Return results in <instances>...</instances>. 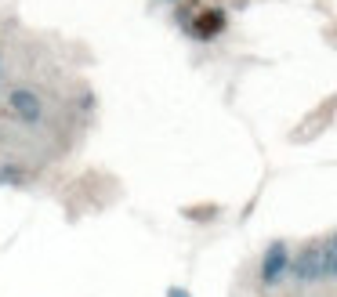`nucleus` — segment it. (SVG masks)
<instances>
[{"instance_id": "obj_2", "label": "nucleus", "mask_w": 337, "mask_h": 297, "mask_svg": "<svg viewBox=\"0 0 337 297\" xmlns=\"http://www.w3.org/2000/svg\"><path fill=\"white\" fill-rule=\"evenodd\" d=\"M8 102H11V109H15V116L26 120V123H37V120L44 116V102H40L37 91H29V87H15Z\"/></svg>"}, {"instance_id": "obj_3", "label": "nucleus", "mask_w": 337, "mask_h": 297, "mask_svg": "<svg viewBox=\"0 0 337 297\" xmlns=\"http://www.w3.org/2000/svg\"><path fill=\"white\" fill-rule=\"evenodd\" d=\"M286 268H290L286 246H283V243H275L268 254H265V261H261V283H265V286H275V283H279V279L286 275Z\"/></svg>"}, {"instance_id": "obj_4", "label": "nucleus", "mask_w": 337, "mask_h": 297, "mask_svg": "<svg viewBox=\"0 0 337 297\" xmlns=\"http://www.w3.org/2000/svg\"><path fill=\"white\" fill-rule=\"evenodd\" d=\"M323 246V279H337V236H330Z\"/></svg>"}, {"instance_id": "obj_5", "label": "nucleus", "mask_w": 337, "mask_h": 297, "mask_svg": "<svg viewBox=\"0 0 337 297\" xmlns=\"http://www.w3.org/2000/svg\"><path fill=\"white\" fill-rule=\"evenodd\" d=\"M171 297H185V293H181V290H171Z\"/></svg>"}, {"instance_id": "obj_1", "label": "nucleus", "mask_w": 337, "mask_h": 297, "mask_svg": "<svg viewBox=\"0 0 337 297\" xmlns=\"http://www.w3.org/2000/svg\"><path fill=\"white\" fill-rule=\"evenodd\" d=\"M290 279L297 286H312V283H323V246H308L290 261Z\"/></svg>"}]
</instances>
